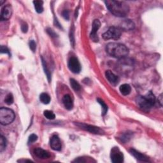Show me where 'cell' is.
Segmentation results:
<instances>
[{
	"label": "cell",
	"mask_w": 163,
	"mask_h": 163,
	"mask_svg": "<svg viewBox=\"0 0 163 163\" xmlns=\"http://www.w3.org/2000/svg\"><path fill=\"white\" fill-rule=\"evenodd\" d=\"M105 3L110 12L116 17H125L129 12V7L124 1L107 0Z\"/></svg>",
	"instance_id": "6da1fadb"
},
{
	"label": "cell",
	"mask_w": 163,
	"mask_h": 163,
	"mask_svg": "<svg viewBox=\"0 0 163 163\" xmlns=\"http://www.w3.org/2000/svg\"><path fill=\"white\" fill-rule=\"evenodd\" d=\"M106 51L111 56L117 59L124 58L129 53V50L126 46L118 43H109L107 44Z\"/></svg>",
	"instance_id": "7a4b0ae2"
},
{
	"label": "cell",
	"mask_w": 163,
	"mask_h": 163,
	"mask_svg": "<svg viewBox=\"0 0 163 163\" xmlns=\"http://www.w3.org/2000/svg\"><path fill=\"white\" fill-rule=\"evenodd\" d=\"M155 103V97L151 91L144 96H138L137 98V104L140 108L145 112H149Z\"/></svg>",
	"instance_id": "3957f363"
},
{
	"label": "cell",
	"mask_w": 163,
	"mask_h": 163,
	"mask_svg": "<svg viewBox=\"0 0 163 163\" xmlns=\"http://www.w3.org/2000/svg\"><path fill=\"white\" fill-rule=\"evenodd\" d=\"M15 113L13 111L9 108H0V123L2 125H9L14 120Z\"/></svg>",
	"instance_id": "277c9868"
},
{
	"label": "cell",
	"mask_w": 163,
	"mask_h": 163,
	"mask_svg": "<svg viewBox=\"0 0 163 163\" xmlns=\"http://www.w3.org/2000/svg\"><path fill=\"white\" fill-rule=\"evenodd\" d=\"M122 34V30L118 27H110L108 30L103 33L102 36L105 40H118Z\"/></svg>",
	"instance_id": "5b68a950"
},
{
	"label": "cell",
	"mask_w": 163,
	"mask_h": 163,
	"mask_svg": "<svg viewBox=\"0 0 163 163\" xmlns=\"http://www.w3.org/2000/svg\"><path fill=\"white\" fill-rule=\"evenodd\" d=\"M75 124L80 129H83V130L90 132L91 133H93V134H96V135L104 134V131L98 127H96L91 125L81 123V122H77V123H75Z\"/></svg>",
	"instance_id": "8992f818"
},
{
	"label": "cell",
	"mask_w": 163,
	"mask_h": 163,
	"mask_svg": "<svg viewBox=\"0 0 163 163\" xmlns=\"http://www.w3.org/2000/svg\"><path fill=\"white\" fill-rule=\"evenodd\" d=\"M68 66L70 71L73 73H79L81 71V65L80 62L76 57L72 56L69 59Z\"/></svg>",
	"instance_id": "52a82bcc"
},
{
	"label": "cell",
	"mask_w": 163,
	"mask_h": 163,
	"mask_svg": "<svg viewBox=\"0 0 163 163\" xmlns=\"http://www.w3.org/2000/svg\"><path fill=\"white\" fill-rule=\"evenodd\" d=\"M111 160L114 163H121L124 161V154L118 147H113L111 151Z\"/></svg>",
	"instance_id": "ba28073f"
},
{
	"label": "cell",
	"mask_w": 163,
	"mask_h": 163,
	"mask_svg": "<svg viewBox=\"0 0 163 163\" xmlns=\"http://www.w3.org/2000/svg\"><path fill=\"white\" fill-rule=\"evenodd\" d=\"M100 26H101V23H100L99 21L97 19L94 20L93 23H92V28L90 35V37L95 42H98L99 40L97 35V32L100 28Z\"/></svg>",
	"instance_id": "9c48e42d"
},
{
	"label": "cell",
	"mask_w": 163,
	"mask_h": 163,
	"mask_svg": "<svg viewBox=\"0 0 163 163\" xmlns=\"http://www.w3.org/2000/svg\"><path fill=\"white\" fill-rule=\"evenodd\" d=\"M12 8L11 5H6L2 8L1 11V20L7 21L12 16Z\"/></svg>",
	"instance_id": "30bf717a"
},
{
	"label": "cell",
	"mask_w": 163,
	"mask_h": 163,
	"mask_svg": "<svg viewBox=\"0 0 163 163\" xmlns=\"http://www.w3.org/2000/svg\"><path fill=\"white\" fill-rule=\"evenodd\" d=\"M50 145L52 149L55 151H60L61 150L62 145L60 139L56 135H54L52 137L50 141Z\"/></svg>",
	"instance_id": "8fae6325"
},
{
	"label": "cell",
	"mask_w": 163,
	"mask_h": 163,
	"mask_svg": "<svg viewBox=\"0 0 163 163\" xmlns=\"http://www.w3.org/2000/svg\"><path fill=\"white\" fill-rule=\"evenodd\" d=\"M121 30L124 31H130L133 30L135 28V24L131 20H124L122 21L120 24V26L118 27Z\"/></svg>",
	"instance_id": "7c38bea8"
},
{
	"label": "cell",
	"mask_w": 163,
	"mask_h": 163,
	"mask_svg": "<svg viewBox=\"0 0 163 163\" xmlns=\"http://www.w3.org/2000/svg\"><path fill=\"white\" fill-rule=\"evenodd\" d=\"M34 154L36 157L42 159H48L50 157V154L49 152L41 149V148H36V149H35L34 150Z\"/></svg>",
	"instance_id": "4fadbf2b"
},
{
	"label": "cell",
	"mask_w": 163,
	"mask_h": 163,
	"mask_svg": "<svg viewBox=\"0 0 163 163\" xmlns=\"http://www.w3.org/2000/svg\"><path fill=\"white\" fill-rule=\"evenodd\" d=\"M105 76L106 77L107 80L109 81V82L113 85V86H116L117 84H118V82H119V79L118 77L115 75V74L112 72L110 71V70H108L106 71L105 73Z\"/></svg>",
	"instance_id": "5bb4252c"
},
{
	"label": "cell",
	"mask_w": 163,
	"mask_h": 163,
	"mask_svg": "<svg viewBox=\"0 0 163 163\" xmlns=\"http://www.w3.org/2000/svg\"><path fill=\"white\" fill-rule=\"evenodd\" d=\"M130 153L131 154V155H133L137 160H139L140 161H143V162H148L149 161V159L146 156V155L142 154V153L139 152L137 150L131 149L129 150Z\"/></svg>",
	"instance_id": "9a60e30c"
},
{
	"label": "cell",
	"mask_w": 163,
	"mask_h": 163,
	"mask_svg": "<svg viewBox=\"0 0 163 163\" xmlns=\"http://www.w3.org/2000/svg\"><path fill=\"white\" fill-rule=\"evenodd\" d=\"M62 102H63V104L66 109L68 110H72L73 107V103L71 96L69 95L68 94L64 95L63 96V98H62Z\"/></svg>",
	"instance_id": "2e32d148"
},
{
	"label": "cell",
	"mask_w": 163,
	"mask_h": 163,
	"mask_svg": "<svg viewBox=\"0 0 163 163\" xmlns=\"http://www.w3.org/2000/svg\"><path fill=\"white\" fill-rule=\"evenodd\" d=\"M119 90L122 95L127 96L130 94V92L131 91V87L129 84H122V86H120Z\"/></svg>",
	"instance_id": "e0dca14e"
},
{
	"label": "cell",
	"mask_w": 163,
	"mask_h": 163,
	"mask_svg": "<svg viewBox=\"0 0 163 163\" xmlns=\"http://www.w3.org/2000/svg\"><path fill=\"white\" fill-rule=\"evenodd\" d=\"M33 4H34V5H35V10L37 13H41L43 12V2L42 1H40V0H36V1H33Z\"/></svg>",
	"instance_id": "ac0fdd59"
},
{
	"label": "cell",
	"mask_w": 163,
	"mask_h": 163,
	"mask_svg": "<svg viewBox=\"0 0 163 163\" xmlns=\"http://www.w3.org/2000/svg\"><path fill=\"white\" fill-rule=\"evenodd\" d=\"M40 100L43 104L47 105L49 104L50 101V96L47 93H42L40 96Z\"/></svg>",
	"instance_id": "d6986e66"
},
{
	"label": "cell",
	"mask_w": 163,
	"mask_h": 163,
	"mask_svg": "<svg viewBox=\"0 0 163 163\" xmlns=\"http://www.w3.org/2000/svg\"><path fill=\"white\" fill-rule=\"evenodd\" d=\"M97 101L101 105L102 107V116H104L106 115V113L108 112V106L106 105V103L104 102L103 100L100 98L97 99Z\"/></svg>",
	"instance_id": "ffe728a7"
},
{
	"label": "cell",
	"mask_w": 163,
	"mask_h": 163,
	"mask_svg": "<svg viewBox=\"0 0 163 163\" xmlns=\"http://www.w3.org/2000/svg\"><path fill=\"white\" fill-rule=\"evenodd\" d=\"M6 147V140L5 138L3 135L0 136V152L4 151Z\"/></svg>",
	"instance_id": "44dd1931"
},
{
	"label": "cell",
	"mask_w": 163,
	"mask_h": 163,
	"mask_svg": "<svg viewBox=\"0 0 163 163\" xmlns=\"http://www.w3.org/2000/svg\"><path fill=\"white\" fill-rule=\"evenodd\" d=\"M70 85L72 87L74 90L75 91H79L81 89V87L80 84L77 82L73 79H70Z\"/></svg>",
	"instance_id": "7402d4cb"
},
{
	"label": "cell",
	"mask_w": 163,
	"mask_h": 163,
	"mask_svg": "<svg viewBox=\"0 0 163 163\" xmlns=\"http://www.w3.org/2000/svg\"><path fill=\"white\" fill-rule=\"evenodd\" d=\"M42 64H43V66L44 71H45V73L46 75H47V77L48 80H49V82H50V79H51L50 73V72H49V69H48V68H47V64H46V62H45V60H44V59H43V57H42Z\"/></svg>",
	"instance_id": "603a6c76"
},
{
	"label": "cell",
	"mask_w": 163,
	"mask_h": 163,
	"mask_svg": "<svg viewBox=\"0 0 163 163\" xmlns=\"http://www.w3.org/2000/svg\"><path fill=\"white\" fill-rule=\"evenodd\" d=\"M43 115H44V116H45V117H46L47 119H49V120H53L55 117V114L52 112V111H50V110L44 111Z\"/></svg>",
	"instance_id": "cb8c5ba5"
},
{
	"label": "cell",
	"mask_w": 163,
	"mask_h": 163,
	"mask_svg": "<svg viewBox=\"0 0 163 163\" xmlns=\"http://www.w3.org/2000/svg\"><path fill=\"white\" fill-rule=\"evenodd\" d=\"M5 102L8 105H12L13 103V95L12 94L9 93L8 95L6 96V98L5 99Z\"/></svg>",
	"instance_id": "d4e9b609"
},
{
	"label": "cell",
	"mask_w": 163,
	"mask_h": 163,
	"mask_svg": "<svg viewBox=\"0 0 163 163\" xmlns=\"http://www.w3.org/2000/svg\"><path fill=\"white\" fill-rule=\"evenodd\" d=\"M38 140V136H37L35 134H32L29 137L28 139V145H31L33 143H34L35 142Z\"/></svg>",
	"instance_id": "484cf974"
},
{
	"label": "cell",
	"mask_w": 163,
	"mask_h": 163,
	"mask_svg": "<svg viewBox=\"0 0 163 163\" xmlns=\"http://www.w3.org/2000/svg\"><path fill=\"white\" fill-rule=\"evenodd\" d=\"M47 32L48 34H49L51 37H52V38H56V37H57V35L54 32L53 29H52L50 28H47Z\"/></svg>",
	"instance_id": "4316f807"
},
{
	"label": "cell",
	"mask_w": 163,
	"mask_h": 163,
	"mask_svg": "<svg viewBox=\"0 0 163 163\" xmlns=\"http://www.w3.org/2000/svg\"><path fill=\"white\" fill-rule=\"evenodd\" d=\"M36 47V45L35 41L31 40L30 42H29V48H30V49L33 52H35Z\"/></svg>",
	"instance_id": "83f0119b"
},
{
	"label": "cell",
	"mask_w": 163,
	"mask_h": 163,
	"mask_svg": "<svg viewBox=\"0 0 163 163\" xmlns=\"http://www.w3.org/2000/svg\"><path fill=\"white\" fill-rule=\"evenodd\" d=\"M1 54H3V53L8 54L9 55V56H10V55H11L9 49L6 47L3 46V45L1 46Z\"/></svg>",
	"instance_id": "f1b7e54d"
},
{
	"label": "cell",
	"mask_w": 163,
	"mask_h": 163,
	"mask_svg": "<svg viewBox=\"0 0 163 163\" xmlns=\"http://www.w3.org/2000/svg\"><path fill=\"white\" fill-rule=\"evenodd\" d=\"M131 138V136L129 135V134H125V135L122 136V138H121V140L122 142H128L129 140Z\"/></svg>",
	"instance_id": "f546056e"
},
{
	"label": "cell",
	"mask_w": 163,
	"mask_h": 163,
	"mask_svg": "<svg viewBox=\"0 0 163 163\" xmlns=\"http://www.w3.org/2000/svg\"><path fill=\"white\" fill-rule=\"evenodd\" d=\"M62 17H63L66 20H69V12L68 10H64L63 12L62 13Z\"/></svg>",
	"instance_id": "4dcf8cb0"
},
{
	"label": "cell",
	"mask_w": 163,
	"mask_h": 163,
	"mask_svg": "<svg viewBox=\"0 0 163 163\" xmlns=\"http://www.w3.org/2000/svg\"><path fill=\"white\" fill-rule=\"evenodd\" d=\"M21 29H22V31H23V33H27L28 30V26L27 25V24H22L21 26Z\"/></svg>",
	"instance_id": "1f68e13d"
},
{
	"label": "cell",
	"mask_w": 163,
	"mask_h": 163,
	"mask_svg": "<svg viewBox=\"0 0 163 163\" xmlns=\"http://www.w3.org/2000/svg\"><path fill=\"white\" fill-rule=\"evenodd\" d=\"M162 94H161L160 96H159V97L158 98V101L159 102V103H160V105L161 106H162Z\"/></svg>",
	"instance_id": "d6a6232c"
},
{
	"label": "cell",
	"mask_w": 163,
	"mask_h": 163,
	"mask_svg": "<svg viewBox=\"0 0 163 163\" xmlns=\"http://www.w3.org/2000/svg\"><path fill=\"white\" fill-rule=\"evenodd\" d=\"M4 2H5V1H0V5H1Z\"/></svg>",
	"instance_id": "836d02e7"
}]
</instances>
